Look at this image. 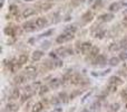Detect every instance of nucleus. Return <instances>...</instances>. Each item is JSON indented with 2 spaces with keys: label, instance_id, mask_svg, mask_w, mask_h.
I'll list each match as a JSON object with an SVG mask.
<instances>
[{
  "label": "nucleus",
  "instance_id": "1a4fd4ad",
  "mask_svg": "<svg viewBox=\"0 0 127 112\" xmlns=\"http://www.w3.org/2000/svg\"><path fill=\"white\" fill-rule=\"evenodd\" d=\"M113 18H114L113 14H104V15L99 16V17H98V20L101 21V23H106V21L113 20Z\"/></svg>",
  "mask_w": 127,
  "mask_h": 112
},
{
  "label": "nucleus",
  "instance_id": "aec40b11",
  "mask_svg": "<svg viewBox=\"0 0 127 112\" xmlns=\"http://www.w3.org/2000/svg\"><path fill=\"white\" fill-rule=\"evenodd\" d=\"M70 81H71V74L67 73V74H65V75H64L63 81H61V84H63V85H66L67 83L70 82Z\"/></svg>",
  "mask_w": 127,
  "mask_h": 112
},
{
  "label": "nucleus",
  "instance_id": "ea45409f",
  "mask_svg": "<svg viewBox=\"0 0 127 112\" xmlns=\"http://www.w3.org/2000/svg\"><path fill=\"white\" fill-rule=\"evenodd\" d=\"M123 25H124V26L127 28V16H125V18L123 19Z\"/></svg>",
  "mask_w": 127,
  "mask_h": 112
},
{
  "label": "nucleus",
  "instance_id": "c03bdc74",
  "mask_svg": "<svg viewBox=\"0 0 127 112\" xmlns=\"http://www.w3.org/2000/svg\"><path fill=\"white\" fill-rule=\"evenodd\" d=\"M125 108H126V109H127V103H126V105H125Z\"/></svg>",
  "mask_w": 127,
  "mask_h": 112
},
{
  "label": "nucleus",
  "instance_id": "79ce46f5",
  "mask_svg": "<svg viewBox=\"0 0 127 112\" xmlns=\"http://www.w3.org/2000/svg\"><path fill=\"white\" fill-rule=\"evenodd\" d=\"M48 46H49V43H46V44H43V47H45V48H47Z\"/></svg>",
  "mask_w": 127,
  "mask_h": 112
},
{
  "label": "nucleus",
  "instance_id": "37998d69",
  "mask_svg": "<svg viewBox=\"0 0 127 112\" xmlns=\"http://www.w3.org/2000/svg\"><path fill=\"white\" fill-rule=\"evenodd\" d=\"M77 1H84V0H77Z\"/></svg>",
  "mask_w": 127,
  "mask_h": 112
},
{
  "label": "nucleus",
  "instance_id": "49530a36",
  "mask_svg": "<svg viewBox=\"0 0 127 112\" xmlns=\"http://www.w3.org/2000/svg\"><path fill=\"white\" fill-rule=\"evenodd\" d=\"M3 112H5V111H3Z\"/></svg>",
  "mask_w": 127,
  "mask_h": 112
},
{
  "label": "nucleus",
  "instance_id": "e433bc0d",
  "mask_svg": "<svg viewBox=\"0 0 127 112\" xmlns=\"http://www.w3.org/2000/svg\"><path fill=\"white\" fill-rule=\"evenodd\" d=\"M52 34V30L50 29V30H48V32H46L45 34H42V35H40V37H46V36H48V35H51Z\"/></svg>",
  "mask_w": 127,
  "mask_h": 112
},
{
  "label": "nucleus",
  "instance_id": "a18cd8bd",
  "mask_svg": "<svg viewBox=\"0 0 127 112\" xmlns=\"http://www.w3.org/2000/svg\"><path fill=\"white\" fill-rule=\"evenodd\" d=\"M126 67H127V65H126Z\"/></svg>",
  "mask_w": 127,
  "mask_h": 112
},
{
  "label": "nucleus",
  "instance_id": "4be33fe9",
  "mask_svg": "<svg viewBox=\"0 0 127 112\" xmlns=\"http://www.w3.org/2000/svg\"><path fill=\"white\" fill-rule=\"evenodd\" d=\"M96 64H100V65H103V64H105L106 63V57H105L104 55H98L97 57H96Z\"/></svg>",
  "mask_w": 127,
  "mask_h": 112
},
{
  "label": "nucleus",
  "instance_id": "4c0bfd02",
  "mask_svg": "<svg viewBox=\"0 0 127 112\" xmlns=\"http://www.w3.org/2000/svg\"><path fill=\"white\" fill-rule=\"evenodd\" d=\"M100 5H101V0H97V1H96V3L94 5V7H92V8L95 9V8H97L98 6H100Z\"/></svg>",
  "mask_w": 127,
  "mask_h": 112
},
{
  "label": "nucleus",
  "instance_id": "72a5a7b5",
  "mask_svg": "<svg viewBox=\"0 0 127 112\" xmlns=\"http://www.w3.org/2000/svg\"><path fill=\"white\" fill-rule=\"evenodd\" d=\"M29 97H30V94H23L21 96V102H25V101L29 100Z\"/></svg>",
  "mask_w": 127,
  "mask_h": 112
},
{
  "label": "nucleus",
  "instance_id": "c9c22d12",
  "mask_svg": "<svg viewBox=\"0 0 127 112\" xmlns=\"http://www.w3.org/2000/svg\"><path fill=\"white\" fill-rule=\"evenodd\" d=\"M118 109H119V103H114L113 105H112V110H113V111H117Z\"/></svg>",
  "mask_w": 127,
  "mask_h": 112
},
{
  "label": "nucleus",
  "instance_id": "5701e85b",
  "mask_svg": "<svg viewBox=\"0 0 127 112\" xmlns=\"http://www.w3.org/2000/svg\"><path fill=\"white\" fill-rule=\"evenodd\" d=\"M14 81L16 84H21V83H23L26 81V76H25V75H18V76L14 77Z\"/></svg>",
  "mask_w": 127,
  "mask_h": 112
},
{
  "label": "nucleus",
  "instance_id": "9b49d317",
  "mask_svg": "<svg viewBox=\"0 0 127 112\" xmlns=\"http://www.w3.org/2000/svg\"><path fill=\"white\" fill-rule=\"evenodd\" d=\"M109 84H115V85H120V84H123V80H121L119 76H112L109 79Z\"/></svg>",
  "mask_w": 127,
  "mask_h": 112
},
{
  "label": "nucleus",
  "instance_id": "20e7f679",
  "mask_svg": "<svg viewBox=\"0 0 127 112\" xmlns=\"http://www.w3.org/2000/svg\"><path fill=\"white\" fill-rule=\"evenodd\" d=\"M92 48V45L90 41H85V43H83L80 45V52L83 54H89Z\"/></svg>",
  "mask_w": 127,
  "mask_h": 112
},
{
  "label": "nucleus",
  "instance_id": "4468645a",
  "mask_svg": "<svg viewBox=\"0 0 127 112\" xmlns=\"http://www.w3.org/2000/svg\"><path fill=\"white\" fill-rule=\"evenodd\" d=\"M52 5L51 2H43V3H40L39 5V8L42 10V11H47V10H49V9L52 8Z\"/></svg>",
  "mask_w": 127,
  "mask_h": 112
},
{
  "label": "nucleus",
  "instance_id": "f257e3e1",
  "mask_svg": "<svg viewBox=\"0 0 127 112\" xmlns=\"http://www.w3.org/2000/svg\"><path fill=\"white\" fill-rule=\"evenodd\" d=\"M72 38H74V35H71V34H66V32H64V34H61V35L58 36L57 39H56V41H57L58 44H63V43H66V41L71 40Z\"/></svg>",
  "mask_w": 127,
  "mask_h": 112
},
{
  "label": "nucleus",
  "instance_id": "bb28decb",
  "mask_svg": "<svg viewBox=\"0 0 127 112\" xmlns=\"http://www.w3.org/2000/svg\"><path fill=\"white\" fill-rule=\"evenodd\" d=\"M18 110V106L16 105V104H12V103H9L8 105H7V111L8 112H14Z\"/></svg>",
  "mask_w": 127,
  "mask_h": 112
},
{
  "label": "nucleus",
  "instance_id": "f3484780",
  "mask_svg": "<svg viewBox=\"0 0 127 112\" xmlns=\"http://www.w3.org/2000/svg\"><path fill=\"white\" fill-rule=\"evenodd\" d=\"M76 32H77V27L74 26V25L67 26L66 28H65V32H66V34H71V35H74Z\"/></svg>",
  "mask_w": 127,
  "mask_h": 112
},
{
  "label": "nucleus",
  "instance_id": "a878e982",
  "mask_svg": "<svg viewBox=\"0 0 127 112\" xmlns=\"http://www.w3.org/2000/svg\"><path fill=\"white\" fill-rule=\"evenodd\" d=\"M119 57H112V58L109 59V64L112 65V66H117V65L119 64Z\"/></svg>",
  "mask_w": 127,
  "mask_h": 112
},
{
  "label": "nucleus",
  "instance_id": "dca6fc26",
  "mask_svg": "<svg viewBox=\"0 0 127 112\" xmlns=\"http://www.w3.org/2000/svg\"><path fill=\"white\" fill-rule=\"evenodd\" d=\"M9 14L14 16H19V11H18V7L16 5H11L9 7Z\"/></svg>",
  "mask_w": 127,
  "mask_h": 112
},
{
  "label": "nucleus",
  "instance_id": "6ab92c4d",
  "mask_svg": "<svg viewBox=\"0 0 127 112\" xmlns=\"http://www.w3.org/2000/svg\"><path fill=\"white\" fill-rule=\"evenodd\" d=\"M60 84H61V81H59L58 79H52V80L50 81V83H49L50 88H57Z\"/></svg>",
  "mask_w": 127,
  "mask_h": 112
},
{
  "label": "nucleus",
  "instance_id": "58836bf2",
  "mask_svg": "<svg viewBox=\"0 0 127 112\" xmlns=\"http://www.w3.org/2000/svg\"><path fill=\"white\" fill-rule=\"evenodd\" d=\"M121 96L124 100H127V91H123L121 92Z\"/></svg>",
  "mask_w": 127,
  "mask_h": 112
},
{
  "label": "nucleus",
  "instance_id": "7c9ffc66",
  "mask_svg": "<svg viewBox=\"0 0 127 112\" xmlns=\"http://www.w3.org/2000/svg\"><path fill=\"white\" fill-rule=\"evenodd\" d=\"M107 90H108L107 92H115L116 90H117V85H115V84H109L108 88H107Z\"/></svg>",
  "mask_w": 127,
  "mask_h": 112
},
{
  "label": "nucleus",
  "instance_id": "2f4dec72",
  "mask_svg": "<svg viewBox=\"0 0 127 112\" xmlns=\"http://www.w3.org/2000/svg\"><path fill=\"white\" fill-rule=\"evenodd\" d=\"M119 44H120V46H121V47L127 48V37H125V38H123V39H121Z\"/></svg>",
  "mask_w": 127,
  "mask_h": 112
},
{
  "label": "nucleus",
  "instance_id": "9d476101",
  "mask_svg": "<svg viewBox=\"0 0 127 112\" xmlns=\"http://www.w3.org/2000/svg\"><path fill=\"white\" fill-rule=\"evenodd\" d=\"M43 56V52L42 50H35L34 53H32V61L34 62H38V61H40L41 58H42Z\"/></svg>",
  "mask_w": 127,
  "mask_h": 112
},
{
  "label": "nucleus",
  "instance_id": "b1692460",
  "mask_svg": "<svg viewBox=\"0 0 127 112\" xmlns=\"http://www.w3.org/2000/svg\"><path fill=\"white\" fill-rule=\"evenodd\" d=\"M19 95H20V91H19V88H14L11 91V97L14 99V100H16V99H18L19 97Z\"/></svg>",
  "mask_w": 127,
  "mask_h": 112
},
{
  "label": "nucleus",
  "instance_id": "473e14b6",
  "mask_svg": "<svg viewBox=\"0 0 127 112\" xmlns=\"http://www.w3.org/2000/svg\"><path fill=\"white\" fill-rule=\"evenodd\" d=\"M119 59H121V61H126L127 59V53L126 52H123V53L119 54Z\"/></svg>",
  "mask_w": 127,
  "mask_h": 112
},
{
  "label": "nucleus",
  "instance_id": "c85d7f7f",
  "mask_svg": "<svg viewBox=\"0 0 127 112\" xmlns=\"http://www.w3.org/2000/svg\"><path fill=\"white\" fill-rule=\"evenodd\" d=\"M48 91H49V90H48V86H47V85H42L40 88V91H39V95H41V96H42V95L46 94Z\"/></svg>",
  "mask_w": 127,
  "mask_h": 112
},
{
  "label": "nucleus",
  "instance_id": "a211bd4d",
  "mask_svg": "<svg viewBox=\"0 0 127 112\" xmlns=\"http://www.w3.org/2000/svg\"><path fill=\"white\" fill-rule=\"evenodd\" d=\"M43 109V105L41 102H37V103L34 104V106H32V112H40L42 111Z\"/></svg>",
  "mask_w": 127,
  "mask_h": 112
},
{
  "label": "nucleus",
  "instance_id": "39448f33",
  "mask_svg": "<svg viewBox=\"0 0 127 112\" xmlns=\"http://www.w3.org/2000/svg\"><path fill=\"white\" fill-rule=\"evenodd\" d=\"M56 53H58V55H60V56H69V55H72V54H74V50H72L71 48L61 47V48H59V49H57Z\"/></svg>",
  "mask_w": 127,
  "mask_h": 112
},
{
  "label": "nucleus",
  "instance_id": "6e6552de",
  "mask_svg": "<svg viewBox=\"0 0 127 112\" xmlns=\"http://www.w3.org/2000/svg\"><path fill=\"white\" fill-rule=\"evenodd\" d=\"M47 24H48V21L45 17H39L37 18V20H36V25H37L38 28H43V27H46Z\"/></svg>",
  "mask_w": 127,
  "mask_h": 112
},
{
  "label": "nucleus",
  "instance_id": "7ed1b4c3",
  "mask_svg": "<svg viewBox=\"0 0 127 112\" xmlns=\"http://www.w3.org/2000/svg\"><path fill=\"white\" fill-rule=\"evenodd\" d=\"M36 27H37L36 21H27L22 25V29L27 32H32L36 30Z\"/></svg>",
  "mask_w": 127,
  "mask_h": 112
},
{
  "label": "nucleus",
  "instance_id": "f704fd0d",
  "mask_svg": "<svg viewBox=\"0 0 127 112\" xmlns=\"http://www.w3.org/2000/svg\"><path fill=\"white\" fill-rule=\"evenodd\" d=\"M14 35H21V32H21V29L19 28V27H18V28L17 27H14Z\"/></svg>",
  "mask_w": 127,
  "mask_h": 112
},
{
  "label": "nucleus",
  "instance_id": "a19ab883",
  "mask_svg": "<svg viewBox=\"0 0 127 112\" xmlns=\"http://www.w3.org/2000/svg\"><path fill=\"white\" fill-rule=\"evenodd\" d=\"M49 55H50V57H54V58L56 57V53H54V52H51V53H50Z\"/></svg>",
  "mask_w": 127,
  "mask_h": 112
},
{
  "label": "nucleus",
  "instance_id": "393cba45",
  "mask_svg": "<svg viewBox=\"0 0 127 112\" xmlns=\"http://www.w3.org/2000/svg\"><path fill=\"white\" fill-rule=\"evenodd\" d=\"M92 12H90V11H87L86 14L83 16V20H84L85 23H88V21L92 20Z\"/></svg>",
  "mask_w": 127,
  "mask_h": 112
},
{
  "label": "nucleus",
  "instance_id": "f8f14e48",
  "mask_svg": "<svg viewBox=\"0 0 127 112\" xmlns=\"http://www.w3.org/2000/svg\"><path fill=\"white\" fill-rule=\"evenodd\" d=\"M120 48H121V46L119 43H112V44L108 46V50H109V52H117V50H119Z\"/></svg>",
  "mask_w": 127,
  "mask_h": 112
},
{
  "label": "nucleus",
  "instance_id": "ddd939ff",
  "mask_svg": "<svg viewBox=\"0 0 127 112\" xmlns=\"http://www.w3.org/2000/svg\"><path fill=\"white\" fill-rule=\"evenodd\" d=\"M70 83H71V84H75V85H77V84H80V83H81L80 75H79V74H75V75H72Z\"/></svg>",
  "mask_w": 127,
  "mask_h": 112
},
{
  "label": "nucleus",
  "instance_id": "2eb2a0df",
  "mask_svg": "<svg viewBox=\"0 0 127 112\" xmlns=\"http://www.w3.org/2000/svg\"><path fill=\"white\" fill-rule=\"evenodd\" d=\"M28 56L26 55V54H21L20 56H19V58H18V63H19V66H21V65L26 64L27 62H28Z\"/></svg>",
  "mask_w": 127,
  "mask_h": 112
},
{
  "label": "nucleus",
  "instance_id": "f03ea898",
  "mask_svg": "<svg viewBox=\"0 0 127 112\" xmlns=\"http://www.w3.org/2000/svg\"><path fill=\"white\" fill-rule=\"evenodd\" d=\"M25 72H26V75L28 79H34L37 74V67L35 65H29L25 68Z\"/></svg>",
  "mask_w": 127,
  "mask_h": 112
},
{
  "label": "nucleus",
  "instance_id": "c756f323",
  "mask_svg": "<svg viewBox=\"0 0 127 112\" xmlns=\"http://www.w3.org/2000/svg\"><path fill=\"white\" fill-rule=\"evenodd\" d=\"M59 99H60L61 101H64V102H67L68 95H67L66 92H61V93H59Z\"/></svg>",
  "mask_w": 127,
  "mask_h": 112
},
{
  "label": "nucleus",
  "instance_id": "423d86ee",
  "mask_svg": "<svg viewBox=\"0 0 127 112\" xmlns=\"http://www.w3.org/2000/svg\"><path fill=\"white\" fill-rule=\"evenodd\" d=\"M121 6H126V3L125 2H113L112 5H109L108 9H109V11L115 12V11H118Z\"/></svg>",
  "mask_w": 127,
  "mask_h": 112
},
{
  "label": "nucleus",
  "instance_id": "0eeeda50",
  "mask_svg": "<svg viewBox=\"0 0 127 112\" xmlns=\"http://www.w3.org/2000/svg\"><path fill=\"white\" fill-rule=\"evenodd\" d=\"M36 15V10L34 8H27L25 9L22 11V18H29V17H31V16Z\"/></svg>",
  "mask_w": 127,
  "mask_h": 112
},
{
  "label": "nucleus",
  "instance_id": "412c9836",
  "mask_svg": "<svg viewBox=\"0 0 127 112\" xmlns=\"http://www.w3.org/2000/svg\"><path fill=\"white\" fill-rule=\"evenodd\" d=\"M98 54H99V48L97 46H92V50H90V53H89V56L90 57H97Z\"/></svg>",
  "mask_w": 127,
  "mask_h": 112
},
{
  "label": "nucleus",
  "instance_id": "cd10ccee",
  "mask_svg": "<svg viewBox=\"0 0 127 112\" xmlns=\"http://www.w3.org/2000/svg\"><path fill=\"white\" fill-rule=\"evenodd\" d=\"M5 32H6L7 35H9V36H14V27H7L6 29H5Z\"/></svg>",
  "mask_w": 127,
  "mask_h": 112
}]
</instances>
